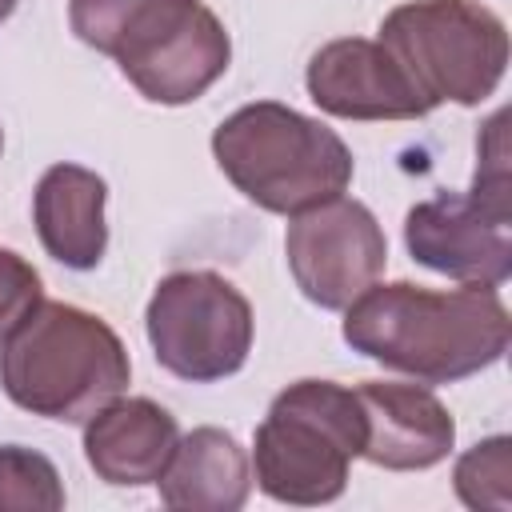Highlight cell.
I'll return each mask as SVG.
<instances>
[{
	"mask_svg": "<svg viewBox=\"0 0 512 512\" xmlns=\"http://www.w3.org/2000/svg\"><path fill=\"white\" fill-rule=\"evenodd\" d=\"M108 184L84 164H52L32 192V224L44 252L72 268L92 272L108 252Z\"/></svg>",
	"mask_w": 512,
	"mask_h": 512,
	"instance_id": "cell-13",
	"label": "cell"
},
{
	"mask_svg": "<svg viewBox=\"0 0 512 512\" xmlns=\"http://www.w3.org/2000/svg\"><path fill=\"white\" fill-rule=\"evenodd\" d=\"M0 152H4V128H0Z\"/></svg>",
	"mask_w": 512,
	"mask_h": 512,
	"instance_id": "cell-20",
	"label": "cell"
},
{
	"mask_svg": "<svg viewBox=\"0 0 512 512\" xmlns=\"http://www.w3.org/2000/svg\"><path fill=\"white\" fill-rule=\"evenodd\" d=\"M404 244L428 272L500 288L512 276V196L444 188L408 208Z\"/></svg>",
	"mask_w": 512,
	"mask_h": 512,
	"instance_id": "cell-8",
	"label": "cell"
},
{
	"mask_svg": "<svg viewBox=\"0 0 512 512\" xmlns=\"http://www.w3.org/2000/svg\"><path fill=\"white\" fill-rule=\"evenodd\" d=\"M64 480L56 464L24 444H0V512H60Z\"/></svg>",
	"mask_w": 512,
	"mask_h": 512,
	"instance_id": "cell-17",
	"label": "cell"
},
{
	"mask_svg": "<svg viewBox=\"0 0 512 512\" xmlns=\"http://www.w3.org/2000/svg\"><path fill=\"white\" fill-rule=\"evenodd\" d=\"M144 332L164 372L188 384H216L248 364L256 320L248 296L212 268L168 272L148 308Z\"/></svg>",
	"mask_w": 512,
	"mask_h": 512,
	"instance_id": "cell-6",
	"label": "cell"
},
{
	"mask_svg": "<svg viewBox=\"0 0 512 512\" xmlns=\"http://www.w3.org/2000/svg\"><path fill=\"white\" fill-rule=\"evenodd\" d=\"M132 360L108 320L64 300H40L0 340L4 396L44 420L84 424L124 396Z\"/></svg>",
	"mask_w": 512,
	"mask_h": 512,
	"instance_id": "cell-2",
	"label": "cell"
},
{
	"mask_svg": "<svg viewBox=\"0 0 512 512\" xmlns=\"http://www.w3.org/2000/svg\"><path fill=\"white\" fill-rule=\"evenodd\" d=\"M304 88L336 120H420L428 100L380 40L340 36L312 52Z\"/></svg>",
	"mask_w": 512,
	"mask_h": 512,
	"instance_id": "cell-9",
	"label": "cell"
},
{
	"mask_svg": "<svg viewBox=\"0 0 512 512\" xmlns=\"http://www.w3.org/2000/svg\"><path fill=\"white\" fill-rule=\"evenodd\" d=\"M176 444V416L148 396H116L84 420V460L112 488L156 484Z\"/></svg>",
	"mask_w": 512,
	"mask_h": 512,
	"instance_id": "cell-11",
	"label": "cell"
},
{
	"mask_svg": "<svg viewBox=\"0 0 512 512\" xmlns=\"http://www.w3.org/2000/svg\"><path fill=\"white\" fill-rule=\"evenodd\" d=\"M44 300V280L32 268V260H24L12 248H0V340Z\"/></svg>",
	"mask_w": 512,
	"mask_h": 512,
	"instance_id": "cell-18",
	"label": "cell"
},
{
	"mask_svg": "<svg viewBox=\"0 0 512 512\" xmlns=\"http://www.w3.org/2000/svg\"><path fill=\"white\" fill-rule=\"evenodd\" d=\"M212 156L236 192L276 216L344 196L356 172L336 128L280 100H256L224 116L212 132Z\"/></svg>",
	"mask_w": 512,
	"mask_h": 512,
	"instance_id": "cell-3",
	"label": "cell"
},
{
	"mask_svg": "<svg viewBox=\"0 0 512 512\" xmlns=\"http://www.w3.org/2000/svg\"><path fill=\"white\" fill-rule=\"evenodd\" d=\"M284 256L296 288L324 312H344L388 264V236L368 204L332 196L288 220Z\"/></svg>",
	"mask_w": 512,
	"mask_h": 512,
	"instance_id": "cell-7",
	"label": "cell"
},
{
	"mask_svg": "<svg viewBox=\"0 0 512 512\" xmlns=\"http://www.w3.org/2000/svg\"><path fill=\"white\" fill-rule=\"evenodd\" d=\"M16 4H20V0H0V24H4V20L16 12Z\"/></svg>",
	"mask_w": 512,
	"mask_h": 512,
	"instance_id": "cell-19",
	"label": "cell"
},
{
	"mask_svg": "<svg viewBox=\"0 0 512 512\" xmlns=\"http://www.w3.org/2000/svg\"><path fill=\"white\" fill-rule=\"evenodd\" d=\"M156 488L172 512H236L252 492V460L232 432L204 424L180 436Z\"/></svg>",
	"mask_w": 512,
	"mask_h": 512,
	"instance_id": "cell-14",
	"label": "cell"
},
{
	"mask_svg": "<svg viewBox=\"0 0 512 512\" xmlns=\"http://www.w3.org/2000/svg\"><path fill=\"white\" fill-rule=\"evenodd\" d=\"M380 44L428 108H476L508 72V28L480 0H404L380 20Z\"/></svg>",
	"mask_w": 512,
	"mask_h": 512,
	"instance_id": "cell-5",
	"label": "cell"
},
{
	"mask_svg": "<svg viewBox=\"0 0 512 512\" xmlns=\"http://www.w3.org/2000/svg\"><path fill=\"white\" fill-rule=\"evenodd\" d=\"M364 448V408L356 388L336 380H296L268 404L252 436L256 488L276 504L316 508L348 488V468Z\"/></svg>",
	"mask_w": 512,
	"mask_h": 512,
	"instance_id": "cell-4",
	"label": "cell"
},
{
	"mask_svg": "<svg viewBox=\"0 0 512 512\" xmlns=\"http://www.w3.org/2000/svg\"><path fill=\"white\" fill-rule=\"evenodd\" d=\"M452 488L464 508L512 512V436H488L456 456Z\"/></svg>",
	"mask_w": 512,
	"mask_h": 512,
	"instance_id": "cell-16",
	"label": "cell"
},
{
	"mask_svg": "<svg viewBox=\"0 0 512 512\" xmlns=\"http://www.w3.org/2000/svg\"><path fill=\"white\" fill-rule=\"evenodd\" d=\"M344 344L420 384H452L492 368L512 340L496 288H424L412 280L372 284L344 308Z\"/></svg>",
	"mask_w": 512,
	"mask_h": 512,
	"instance_id": "cell-1",
	"label": "cell"
},
{
	"mask_svg": "<svg viewBox=\"0 0 512 512\" xmlns=\"http://www.w3.org/2000/svg\"><path fill=\"white\" fill-rule=\"evenodd\" d=\"M232 64V40L220 16L208 4H196L184 24H176L164 40L124 60V80L152 104L180 108L200 100Z\"/></svg>",
	"mask_w": 512,
	"mask_h": 512,
	"instance_id": "cell-12",
	"label": "cell"
},
{
	"mask_svg": "<svg viewBox=\"0 0 512 512\" xmlns=\"http://www.w3.org/2000/svg\"><path fill=\"white\" fill-rule=\"evenodd\" d=\"M356 396L364 408L360 460L388 472H424L448 460L456 444V420L432 388L364 380L356 384Z\"/></svg>",
	"mask_w": 512,
	"mask_h": 512,
	"instance_id": "cell-10",
	"label": "cell"
},
{
	"mask_svg": "<svg viewBox=\"0 0 512 512\" xmlns=\"http://www.w3.org/2000/svg\"><path fill=\"white\" fill-rule=\"evenodd\" d=\"M200 0H68V24L80 44L116 64L164 40Z\"/></svg>",
	"mask_w": 512,
	"mask_h": 512,
	"instance_id": "cell-15",
	"label": "cell"
}]
</instances>
